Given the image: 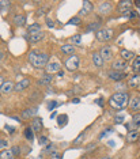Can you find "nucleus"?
Listing matches in <instances>:
<instances>
[{
	"label": "nucleus",
	"instance_id": "1",
	"mask_svg": "<svg viewBox=\"0 0 140 159\" xmlns=\"http://www.w3.org/2000/svg\"><path fill=\"white\" fill-rule=\"evenodd\" d=\"M27 60L30 66H33L34 68H44L49 63V55L44 52H38V50H31L29 53Z\"/></svg>",
	"mask_w": 140,
	"mask_h": 159
},
{
	"label": "nucleus",
	"instance_id": "2",
	"mask_svg": "<svg viewBox=\"0 0 140 159\" xmlns=\"http://www.w3.org/2000/svg\"><path fill=\"white\" fill-rule=\"evenodd\" d=\"M128 102V94L125 91H118L114 93L109 98V105L113 109H123Z\"/></svg>",
	"mask_w": 140,
	"mask_h": 159
},
{
	"label": "nucleus",
	"instance_id": "3",
	"mask_svg": "<svg viewBox=\"0 0 140 159\" xmlns=\"http://www.w3.org/2000/svg\"><path fill=\"white\" fill-rule=\"evenodd\" d=\"M64 67H65L68 71H71V72L76 71L78 68L80 67V59H79V56L78 55L70 56L65 61H64Z\"/></svg>",
	"mask_w": 140,
	"mask_h": 159
},
{
	"label": "nucleus",
	"instance_id": "4",
	"mask_svg": "<svg viewBox=\"0 0 140 159\" xmlns=\"http://www.w3.org/2000/svg\"><path fill=\"white\" fill-rule=\"evenodd\" d=\"M114 35V31L112 29H101L95 33V38L97 41H101V42H106V41H110Z\"/></svg>",
	"mask_w": 140,
	"mask_h": 159
},
{
	"label": "nucleus",
	"instance_id": "5",
	"mask_svg": "<svg viewBox=\"0 0 140 159\" xmlns=\"http://www.w3.org/2000/svg\"><path fill=\"white\" fill-rule=\"evenodd\" d=\"M132 4H133V3L129 2V0H121V2L118 3V6H117L118 12H120L121 15L127 16L128 14L132 11Z\"/></svg>",
	"mask_w": 140,
	"mask_h": 159
},
{
	"label": "nucleus",
	"instance_id": "6",
	"mask_svg": "<svg viewBox=\"0 0 140 159\" xmlns=\"http://www.w3.org/2000/svg\"><path fill=\"white\" fill-rule=\"evenodd\" d=\"M97 11L99 15H109L113 11V4L110 2H101L97 7Z\"/></svg>",
	"mask_w": 140,
	"mask_h": 159
},
{
	"label": "nucleus",
	"instance_id": "7",
	"mask_svg": "<svg viewBox=\"0 0 140 159\" xmlns=\"http://www.w3.org/2000/svg\"><path fill=\"white\" fill-rule=\"evenodd\" d=\"M128 110L132 113H140V97H132L128 105Z\"/></svg>",
	"mask_w": 140,
	"mask_h": 159
},
{
	"label": "nucleus",
	"instance_id": "8",
	"mask_svg": "<svg viewBox=\"0 0 140 159\" xmlns=\"http://www.w3.org/2000/svg\"><path fill=\"white\" fill-rule=\"evenodd\" d=\"M38 113V107L37 106H33V107H29V109L23 110L20 113V118L22 120H30V118H34Z\"/></svg>",
	"mask_w": 140,
	"mask_h": 159
},
{
	"label": "nucleus",
	"instance_id": "9",
	"mask_svg": "<svg viewBox=\"0 0 140 159\" xmlns=\"http://www.w3.org/2000/svg\"><path fill=\"white\" fill-rule=\"evenodd\" d=\"M128 64L127 61H124L123 59H118V60H114L112 63V71H117V72H124L127 70Z\"/></svg>",
	"mask_w": 140,
	"mask_h": 159
},
{
	"label": "nucleus",
	"instance_id": "10",
	"mask_svg": "<svg viewBox=\"0 0 140 159\" xmlns=\"http://www.w3.org/2000/svg\"><path fill=\"white\" fill-rule=\"evenodd\" d=\"M99 55H101V57L103 59V61H110L113 59V50L110 46H103V48L99 50Z\"/></svg>",
	"mask_w": 140,
	"mask_h": 159
},
{
	"label": "nucleus",
	"instance_id": "11",
	"mask_svg": "<svg viewBox=\"0 0 140 159\" xmlns=\"http://www.w3.org/2000/svg\"><path fill=\"white\" fill-rule=\"evenodd\" d=\"M60 68H61V64L59 61H49L45 70L48 74H55V72H60Z\"/></svg>",
	"mask_w": 140,
	"mask_h": 159
},
{
	"label": "nucleus",
	"instance_id": "12",
	"mask_svg": "<svg viewBox=\"0 0 140 159\" xmlns=\"http://www.w3.org/2000/svg\"><path fill=\"white\" fill-rule=\"evenodd\" d=\"M42 128H44V122H42V118L34 117L33 120H31V129H33L35 133H38V132L42 131Z\"/></svg>",
	"mask_w": 140,
	"mask_h": 159
},
{
	"label": "nucleus",
	"instance_id": "13",
	"mask_svg": "<svg viewBox=\"0 0 140 159\" xmlns=\"http://www.w3.org/2000/svg\"><path fill=\"white\" fill-rule=\"evenodd\" d=\"M127 76L124 72H117V71H109L107 72V78L113 82H121L123 79Z\"/></svg>",
	"mask_w": 140,
	"mask_h": 159
},
{
	"label": "nucleus",
	"instance_id": "14",
	"mask_svg": "<svg viewBox=\"0 0 140 159\" xmlns=\"http://www.w3.org/2000/svg\"><path fill=\"white\" fill-rule=\"evenodd\" d=\"M91 60H93V64H94V67H97V68H102L103 64H105V61H103L101 55H99V52H94V53H93Z\"/></svg>",
	"mask_w": 140,
	"mask_h": 159
},
{
	"label": "nucleus",
	"instance_id": "15",
	"mask_svg": "<svg viewBox=\"0 0 140 159\" xmlns=\"http://www.w3.org/2000/svg\"><path fill=\"white\" fill-rule=\"evenodd\" d=\"M120 56H121V59H123L124 61H131V60H135V53L132 52V50H128V49H121V52H120Z\"/></svg>",
	"mask_w": 140,
	"mask_h": 159
},
{
	"label": "nucleus",
	"instance_id": "16",
	"mask_svg": "<svg viewBox=\"0 0 140 159\" xmlns=\"http://www.w3.org/2000/svg\"><path fill=\"white\" fill-rule=\"evenodd\" d=\"M29 86H30V80H29V79H22V80L18 82L15 84V90H14V91L20 93V91H23V90H26Z\"/></svg>",
	"mask_w": 140,
	"mask_h": 159
},
{
	"label": "nucleus",
	"instance_id": "17",
	"mask_svg": "<svg viewBox=\"0 0 140 159\" xmlns=\"http://www.w3.org/2000/svg\"><path fill=\"white\" fill-rule=\"evenodd\" d=\"M128 86L132 89H138L140 86V74H135L129 78V82H128Z\"/></svg>",
	"mask_w": 140,
	"mask_h": 159
},
{
	"label": "nucleus",
	"instance_id": "18",
	"mask_svg": "<svg viewBox=\"0 0 140 159\" xmlns=\"http://www.w3.org/2000/svg\"><path fill=\"white\" fill-rule=\"evenodd\" d=\"M93 10H94V6H93L91 2H83L82 10H80V15H88Z\"/></svg>",
	"mask_w": 140,
	"mask_h": 159
},
{
	"label": "nucleus",
	"instance_id": "19",
	"mask_svg": "<svg viewBox=\"0 0 140 159\" xmlns=\"http://www.w3.org/2000/svg\"><path fill=\"white\" fill-rule=\"evenodd\" d=\"M45 38V33L44 31H39L37 34H30L29 35V42H31V44H37V42L42 41V39Z\"/></svg>",
	"mask_w": 140,
	"mask_h": 159
},
{
	"label": "nucleus",
	"instance_id": "20",
	"mask_svg": "<svg viewBox=\"0 0 140 159\" xmlns=\"http://www.w3.org/2000/svg\"><path fill=\"white\" fill-rule=\"evenodd\" d=\"M14 90H15V83L8 80V82H4V84H3V87H2L0 91H2L3 94H10V93H12Z\"/></svg>",
	"mask_w": 140,
	"mask_h": 159
},
{
	"label": "nucleus",
	"instance_id": "21",
	"mask_svg": "<svg viewBox=\"0 0 140 159\" xmlns=\"http://www.w3.org/2000/svg\"><path fill=\"white\" fill-rule=\"evenodd\" d=\"M140 137V132L139 131H132V132H128L127 133V142L128 143H135L138 142Z\"/></svg>",
	"mask_w": 140,
	"mask_h": 159
},
{
	"label": "nucleus",
	"instance_id": "22",
	"mask_svg": "<svg viewBox=\"0 0 140 159\" xmlns=\"http://www.w3.org/2000/svg\"><path fill=\"white\" fill-rule=\"evenodd\" d=\"M25 23H26V16L23 14H18V15L14 16V25L15 26L20 27V26H25Z\"/></svg>",
	"mask_w": 140,
	"mask_h": 159
},
{
	"label": "nucleus",
	"instance_id": "23",
	"mask_svg": "<svg viewBox=\"0 0 140 159\" xmlns=\"http://www.w3.org/2000/svg\"><path fill=\"white\" fill-rule=\"evenodd\" d=\"M39 31H42V27H41V25H38V23H33V25H30V26L27 27L29 35L30 34H37V33H39Z\"/></svg>",
	"mask_w": 140,
	"mask_h": 159
},
{
	"label": "nucleus",
	"instance_id": "24",
	"mask_svg": "<svg viewBox=\"0 0 140 159\" xmlns=\"http://www.w3.org/2000/svg\"><path fill=\"white\" fill-rule=\"evenodd\" d=\"M61 52L64 53V55H70V56H72L74 53H75V46L72 44H65V45H63L61 46Z\"/></svg>",
	"mask_w": 140,
	"mask_h": 159
},
{
	"label": "nucleus",
	"instance_id": "25",
	"mask_svg": "<svg viewBox=\"0 0 140 159\" xmlns=\"http://www.w3.org/2000/svg\"><path fill=\"white\" fill-rule=\"evenodd\" d=\"M52 83V76L49 74H46V75H44L41 79L38 80V84L39 86H48V84H51Z\"/></svg>",
	"mask_w": 140,
	"mask_h": 159
},
{
	"label": "nucleus",
	"instance_id": "26",
	"mask_svg": "<svg viewBox=\"0 0 140 159\" xmlns=\"http://www.w3.org/2000/svg\"><path fill=\"white\" fill-rule=\"evenodd\" d=\"M53 152H55V144H53V143L46 144V146L42 148V154H44V155H52Z\"/></svg>",
	"mask_w": 140,
	"mask_h": 159
},
{
	"label": "nucleus",
	"instance_id": "27",
	"mask_svg": "<svg viewBox=\"0 0 140 159\" xmlns=\"http://www.w3.org/2000/svg\"><path fill=\"white\" fill-rule=\"evenodd\" d=\"M84 139H86V132H82V133H79V136L74 140L72 144H74L75 147H78V146H80V144L84 142Z\"/></svg>",
	"mask_w": 140,
	"mask_h": 159
},
{
	"label": "nucleus",
	"instance_id": "28",
	"mask_svg": "<svg viewBox=\"0 0 140 159\" xmlns=\"http://www.w3.org/2000/svg\"><path fill=\"white\" fill-rule=\"evenodd\" d=\"M132 70H133L136 74H140V56H136L133 63H132Z\"/></svg>",
	"mask_w": 140,
	"mask_h": 159
},
{
	"label": "nucleus",
	"instance_id": "29",
	"mask_svg": "<svg viewBox=\"0 0 140 159\" xmlns=\"http://www.w3.org/2000/svg\"><path fill=\"white\" fill-rule=\"evenodd\" d=\"M14 155L11 150H2L0 151V159H12Z\"/></svg>",
	"mask_w": 140,
	"mask_h": 159
},
{
	"label": "nucleus",
	"instance_id": "30",
	"mask_svg": "<svg viewBox=\"0 0 140 159\" xmlns=\"http://www.w3.org/2000/svg\"><path fill=\"white\" fill-rule=\"evenodd\" d=\"M25 137H26L27 140H31V142H33V139H34V131L31 129V126H29V128L25 129Z\"/></svg>",
	"mask_w": 140,
	"mask_h": 159
},
{
	"label": "nucleus",
	"instance_id": "31",
	"mask_svg": "<svg viewBox=\"0 0 140 159\" xmlns=\"http://www.w3.org/2000/svg\"><path fill=\"white\" fill-rule=\"evenodd\" d=\"M0 7H2V12L8 11L10 7H11V2H8V0H2V2H0Z\"/></svg>",
	"mask_w": 140,
	"mask_h": 159
},
{
	"label": "nucleus",
	"instance_id": "32",
	"mask_svg": "<svg viewBox=\"0 0 140 159\" xmlns=\"http://www.w3.org/2000/svg\"><path fill=\"white\" fill-rule=\"evenodd\" d=\"M87 30L88 31H98V30H101V23L99 22H94V23H91V25H88L87 26Z\"/></svg>",
	"mask_w": 140,
	"mask_h": 159
},
{
	"label": "nucleus",
	"instance_id": "33",
	"mask_svg": "<svg viewBox=\"0 0 140 159\" xmlns=\"http://www.w3.org/2000/svg\"><path fill=\"white\" fill-rule=\"evenodd\" d=\"M57 122H59V125H60V126L65 125L67 122H68V116H67V114H61V116H59V120H57Z\"/></svg>",
	"mask_w": 140,
	"mask_h": 159
},
{
	"label": "nucleus",
	"instance_id": "34",
	"mask_svg": "<svg viewBox=\"0 0 140 159\" xmlns=\"http://www.w3.org/2000/svg\"><path fill=\"white\" fill-rule=\"evenodd\" d=\"M132 122H133V124L140 129V113H135L133 114V117H132Z\"/></svg>",
	"mask_w": 140,
	"mask_h": 159
},
{
	"label": "nucleus",
	"instance_id": "35",
	"mask_svg": "<svg viewBox=\"0 0 140 159\" xmlns=\"http://www.w3.org/2000/svg\"><path fill=\"white\" fill-rule=\"evenodd\" d=\"M10 150H11V152H12L14 157H18V155H20V152H22V150H20L19 146H12Z\"/></svg>",
	"mask_w": 140,
	"mask_h": 159
},
{
	"label": "nucleus",
	"instance_id": "36",
	"mask_svg": "<svg viewBox=\"0 0 140 159\" xmlns=\"http://www.w3.org/2000/svg\"><path fill=\"white\" fill-rule=\"evenodd\" d=\"M71 42H75L76 45L82 44V35H80V34H75V35H72V37H71Z\"/></svg>",
	"mask_w": 140,
	"mask_h": 159
},
{
	"label": "nucleus",
	"instance_id": "37",
	"mask_svg": "<svg viewBox=\"0 0 140 159\" xmlns=\"http://www.w3.org/2000/svg\"><path fill=\"white\" fill-rule=\"evenodd\" d=\"M38 143H39V146H46V144H49L48 142V137L46 136H39V139H38Z\"/></svg>",
	"mask_w": 140,
	"mask_h": 159
},
{
	"label": "nucleus",
	"instance_id": "38",
	"mask_svg": "<svg viewBox=\"0 0 140 159\" xmlns=\"http://www.w3.org/2000/svg\"><path fill=\"white\" fill-rule=\"evenodd\" d=\"M68 25H76V26H79V25H80V18H72V19L70 20V22H68Z\"/></svg>",
	"mask_w": 140,
	"mask_h": 159
},
{
	"label": "nucleus",
	"instance_id": "39",
	"mask_svg": "<svg viewBox=\"0 0 140 159\" xmlns=\"http://www.w3.org/2000/svg\"><path fill=\"white\" fill-rule=\"evenodd\" d=\"M61 152H59V151H55L52 155H51V159H61Z\"/></svg>",
	"mask_w": 140,
	"mask_h": 159
},
{
	"label": "nucleus",
	"instance_id": "40",
	"mask_svg": "<svg viewBox=\"0 0 140 159\" xmlns=\"http://www.w3.org/2000/svg\"><path fill=\"white\" fill-rule=\"evenodd\" d=\"M57 105H59V103H57L56 101H51V102L48 103V109H49V110H52V109H56V106H57Z\"/></svg>",
	"mask_w": 140,
	"mask_h": 159
},
{
	"label": "nucleus",
	"instance_id": "41",
	"mask_svg": "<svg viewBox=\"0 0 140 159\" xmlns=\"http://www.w3.org/2000/svg\"><path fill=\"white\" fill-rule=\"evenodd\" d=\"M7 146H8L7 140H4V139H0V151H2L4 147H7Z\"/></svg>",
	"mask_w": 140,
	"mask_h": 159
},
{
	"label": "nucleus",
	"instance_id": "42",
	"mask_svg": "<svg viewBox=\"0 0 140 159\" xmlns=\"http://www.w3.org/2000/svg\"><path fill=\"white\" fill-rule=\"evenodd\" d=\"M114 122H116V124H123V122H124V117H123V116H117L116 120H114Z\"/></svg>",
	"mask_w": 140,
	"mask_h": 159
},
{
	"label": "nucleus",
	"instance_id": "43",
	"mask_svg": "<svg viewBox=\"0 0 140 159\" xmlns=\"http://www.w3.org/2000/svg\"><path fill=\"white\" fill-rule=\"evenodd\" d=\"M136 16H138V14H136V12L133 11V10H132V11L127 15V18H129V19H133V18H136Z\"/></svg>",
	"mask_w": 140,
	"mask_h": 159
},
{
	"label": "nucleus",
	"instance_id": "44",
	"mask_svg": "<svg viewBox=\"0 0 140 159\" xmlns=\"http://www.w3.org/2000/svg\"><path fill=\"white\" fill-rule=\"evenodd\" d=\"M46 25H48V27H55V22L49 18H46Z\"/></svg>",
	"mask_w": 140,
	"mask_h": 159
},
{
	"label": "nucleus",
	"instance_id": "45",
	"mask_svg": "<svg viewBox=\"0 0 140 159\" xmlns=\"http://www.w3.org/2000/svg\"><path fill=\"white\" fill-rule=\"evenodd\" d=\"M6 129H7V131H8L10 133H14V132H15V128H14V126H8V125H6Z\"/></svg>",
	"mask_w": 140,
	"mask_h": 159
},
{
	"label": "nucleus",
	"instance_id": "46",
	"mask_svg": "<svg viewBox=\"0 0 140 159\" xmlns=\"http://www.w3.org/2000/svg\"><path fill=\"white\" fill-rule=\"evenodd\" d=\"M95 146H97V144H95V143H93V144H88V146H87V147H86V150H87V151H88V150H93V148H94Z\"/></svg>",
	"mask_w": 140,
	"mask_h": 159
},
{
	"label": "nucleus",
	"instance_id": "47",
	"mask_svg": "<svg viewBox=\"0 0 140 159\" xmlns=\"http://www.w3.org/2000/svg\"><path fill=\"white\" fill-rule=\"evenodd\" d=\"M3 84H4V78H3V76H0V90H2Z\"/></svg>",
	"mask_w": 140,
	"mask_h": 159
},
{
	"label": "nucleus",
	"instance_id": "48",
	"mask_svg": "<svg viewBox=\"0 0 140 159\" xmlns=\"http://www.w3.org/2000/svg\"><path fill=\"white\" fill-rule=\"evenodd\" d=\"M3 59H4V53L0 52V60H3Z\"/></svg>",
	"mask_w": 140,
	"mask_h": 159
},
{
	"label": "nucleus",
	"instance_id": "49",
	"mask_svg": "<svg viewBox=\"0 0 140 159\" xmlns=\"http://www.w3.org/2000/svg\"><path fill=\"white\" fill-rule=\"evenodd\" d=\"M56 116H57V114H56V111H53V113H52V116H51V118H52V120H53V118H55V117H56Z\"/></svg>",
	"mask_w": 140,
	"mask_h": 159
},
{
	"label": "nucleus",
	"instance_id": "50",
	"mask_svg": "<svg viewBox=\"0 0 140 159\" xmlns=\"http://www.w3.org/2000/svg\"><path fill=\"white\" fill-rule=\"evenodd\" d=\"M102 159H113V158H112V157H103Z\"/></svg>",
	"mask_w": 140,
	"mask_h": 159
}]
</instances>
